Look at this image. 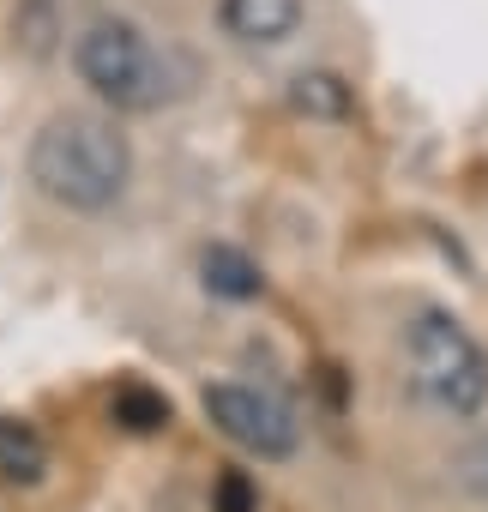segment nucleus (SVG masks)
<instances>
[{"mask_svg":"<svg viewBox=\"0 0 488 512\" xmlns=\"http://www.w3.org/2000/svg\"><path fill=\"white\" fill-rule=\"evenodd\" d=\"M205 290H217L229 302H254L260 296V266L235 247H211L205 253Z\"/></svg>","mask_w":488,"mask_h":512,"instance_id":"7","label":"nucleus"},{"mask_svg":"<svg viewBox=\"0 0 488 512\" xmlns=\"http://www.w3.org/2000/svg\"><path fill=\"white\" fill-rule=\"evenodd\" d=\"M109 416H115L127 434H157V428H169V398L151 392V386H139V380H127V386H115Z\"/></svg>","mask_w":488,"mask_h":512,"instance_id":"8","label":"nucleus"},{"mask_svg":"<svg viewBox=\"0 0 488 512\" xmlns=\"http://www.w3.org/2000/svg\"><path fill=\"white\" fill-rule=\"evenodd\" d=\"M458 482H464L476 500H488V434H482L476 446H464V452H458Z\"/></svg>","mask_w":488,"mask_h":512,"instance_id":"11","label":"nucleus"},{"mask_svg":"<svg viewBox=\"0 0 488 512\" xmlns=\"http://www.w3.org/2000/svg\"><path fill=\"white\" fill-rule=\"evenodd\" d=\"M404 350H410V380L434 410L476 416L488 404V356L452 314H440V308L416 314Z\"/></svg>","mask_w":488,"mask_h":512,"instance_id":"2","label":"nucleus"},{"mask_svg":"<svg viewBox=\"0 0 488 512\" xmlns=\"http://www.w3.org/2000/svg\"><path fill=\"white\" fill-rule=\"evenodd\" d=\"M49 470V440L25 416H0V482L7 488H37Z\"/></svg>","mask_w":488,"mask_h":512,"instance_id":"6","label":"nucleus"},{"mask_svg":"<svg viewBox=\"0 0 488 512\" xmlns=\"http://www.w3.org/2000/svg\"><path fill=\"white\" fill-rule=\"evenodd\" d=\"M205 416L241 446V452H260V458H290L302 428H296V410L266 392V386H241V380H223L205 392Z\"/></svg>","mask_w":488,"mask_h":512,"instance_id":"4","label":"nucleus"},{"mask_svg":"<svg viewBox=\"0 0 488 512\" xmlns=\"http://www.w3.org/2000/svg\"><path fill=\"white\" fill-rule=\"evenodd\" d=\"M296 109H314V115H344V109H350V91H344L332 73H302V79H296Z\"/></svg>","mask_w":488,"mask_h":512,"instance_id":"9","label":"nucleus"},{"mask_svg":"<svg viewBox=\"0 0 488 512\" xmlns=\"http://www.w3.org/2000/svg\"><path fill=\"white\" fill-rule=\"evenodd\" d=\"M79 79L109 103V109H157L175 85H169V61L157 55V43L127 25V19H97L79 37Z\"/></svg>","mask_w":488,"mask_h":512,"instance_id":"3","label":"nucleus"},{"mask_svg":"<svg viewBox=\"0 0 488 512\" xmlns=\"http://www.w3.org/2000/svg\"><path fill=\"white\" fill-rule=\"evenodd\" d=\"M217 512H260V488L241 476V470H229L217 482Z\"/></svg>","mask_w":488,"mask_h":512,"instance_id":"10","label":"nucleus"},{"mask_svg":"<svg viewBox=\"0 0 488 512\" xmlns=\"http://www.w3.org/2000/svg\"><path fill=\"white\" fill-rule=\"evenodd\" d=\"M302 25V0H223V31L235 43H284Z\"/></svg>","mask_w":488,"mask_h":512,"instance_id":"5","label":"nucleus"},{"mask_svg":"<svg viewBox=\"0 0 488 512\" xmlns=\"http://www.w3.org/2000/svg\"><path fill=\"white\" fill-rule=\"evenodd\" d=\"M133 151L103 115H55L31 139V181L67 211H103L127 193Z\"/></svg>","mask_w":488,"mask_h":512,"instance_id":"1","label":"nucleus"}]
</instances>
